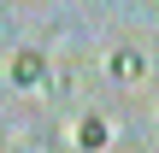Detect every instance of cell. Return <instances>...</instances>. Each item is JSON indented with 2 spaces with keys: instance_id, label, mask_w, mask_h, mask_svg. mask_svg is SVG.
<instances>
[{
  "instance_id": "cell-2",
  "label": "cell",
  "mask_w": 159,
  "mask_h": 153,
  "mask_svg": "<svg viewBox=\"0 0 159 153\" xmlns=\"http://www.w3.org/2000/svg\"><path fill=\"white\" fill-rule=\"evenodd\" d=\"M12 77H18L24 88L41 83V77H47V59H41V53H18V59H12Z\"/></svg>"
},
{
  "instance_id": "cell-1",
  "label": "cell",
  "mask_w": 159,
  "mask_h": 153,
  "mask_svg": "<svg viewBox=\"0 0 159 153\" xmlns=\"http://www.w3.org/2000/svg\"><path fill=\"white\" fill-rule=\"evenodd\" d=\"M112 77H118V83H142V77H148V53H142V47H118V53H112Z\"/></svg>"
},
{
  "instance_id": "cell-3",
  "label": "cell",
  "mask_w": 159,
  "mask_h": 153,
  "mask_svg": "<svg viewBox=\"0 0 159 153\" xmlns=\"http://www.w3.org/2000/svg\"><path fill=\"white\" fill-rule=\"evenodd\" d=\"M106 136H112V130H106V118H83V130H77V147H106Z\"/></svg>"
},
{
  "instance_id": "cell-5",
  "label": "cell",
  "mask_w": 159,
  "mask_h": 153,
  "mask_svg": "<svg viewBox=\"0 0 159 153\" xmlns=\"http://www.w3.org/2000/svg\"><path fill=\"white\" fill-rule=\"evenodd\" d=\"M0 153H18V147H0Z\"/></svg>"
},
{
  "instance_id": "cell-4",
  "label": "cell",
  "mask_w": 159,
  "mask_h": 153,
  "mask_svg": "<svg viewBox=\"0 0 159 153\" xmlns=\"http://www.w3.org/2000/svg\"><path fill=\"white\" fill-rule=\"evenodd\" d=\"M0 41H12V18L6 12H0Z\"/></svg>"
}]
</instances>
